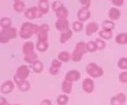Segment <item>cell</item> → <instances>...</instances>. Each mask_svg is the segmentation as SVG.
Returning <instances> with one entry per match:
<instances>
[{
	"label": "cell",
	"instance_id": "cell-37",
	"mask_svg": "<svg viewBox=\"0 0 127 105\" xmlns=\"http://www.w3.org/2000/svg\"><path fill=\"white\" fill-rule=\"evenodd\" d=\"M64 5H63V2L62 1H55L52 2V9L53 12H55L56 13L57 12H58L59 10H60L62 7H64Z\"/></svg>",
	"mask_w": 127,
	"mask_h": 105
},
{
	"label": "cell",
	"instance_id": "cell-34",
	"mask_svg": "<svg viewBox=\"0 0 127 105\" xmlns=\"http://www.w3.org/2000/svg\"><path fill=\"white\" fill-rule=\"evenodd\" d=\"M72 28L73 30L76 32H80L84 28V24H83V22H81L79 21H74V22L72 24Z\"/></svg>",
	"mask_w": 127,
	"mask_h": 105
},
{
	"label": "cell",
	"instance_id": "cell-8",
	"mask_svg": "<svg viewBox=\"0 0 127 105\" xmlns=\"http://www.w3.org/2000/svg\"><path fill=\"white\" fill-rule=\"evenodd\" d=\"M82 89L83 91L88 94H91L95 89L94 80L91 78H86L82 82Z\"/></svg>",
	"mask_w": 127,
	"mask_h": 105
},
{
	"label": "cell",
	"instance_id": "cell-32",
	"mask_svg": "<svg viewBox=\"0 0 127 105\" xmlns=\"http://www.w3.org/2000/svg\"><path fill=\"white\" fill-rule=\"evenodd\" d=\"M84 54L74 49L71 53V61L74 63H78L82 60Z\"/></svg>",
	"mask_w": 127,
	"mask_h": 105
},
{
	"label": "cell",
	"instance_id": "cell-2",
	"mask_svg": "<svg viewBox=\"0 0 127 105\" xmlns=\"http://www.w3.org/2000/svg\"><path fill=\"white\" fill-rule=\"evenodd\" d=\"M31 73V70L27 65H21L17 67L13 76V81L17 85L25 80H27Z\"/></svg>",
	"mask_w": 127,
	"mask_h": 105
},
{
	"label": "cell",
	"instance_id": "cell-25",
	"mask_svg": "<svg viewBox=\"0 0 127 105\" xmlns=\"http://www.w3.org/2000/svg\"><path fill=\"white\" fill-rule=\"evenodd\" d=\"M115 41L118 44H127V33L125 32H122L115 37Z\"/></svg>",
	"mask_w": 127,
	"mask_h": 105
},
{
	"label": "cell",
	"instance_id": "cell-17",
	"mask_svg": "<svg viewBox=\"0 0 127 105\" xmlns=\"http://www.w3.org/2000/svg\"><path fill=\"white\" fill-rule=\"evenodd\" d=\"M22 53L24 55L29 54L35 51V44L32 41H27L22 46Z\"/></svg>",
	"mask_w": 127,
	"mask_h": 105
},
{
	"label": "cell",
	"instance_id": "cell-12",
	"mask_svg": "<svg viewBox=\"0 0 127 105\" xmlns=\"http://www.w3.org/2000/svg\"><path fill=\"white\" fill-rule=\"evenodd\" d=\"M91 17V12L90 10L81 7L77 12V18L81 22H86Z\"/></svg>",
	"mask_w": 127,
	"mask_h": 105
},
{
	"label": "cell",
	"instance_id": "cell-18",
	"mask_svg": "<svg viewBox=\"0 0 127 105\" xmlns=\"http://www.w3.org/2000/svg\"><path fill=\"white\" fill-rule=\"evenodd\" d=\"M72 36H73V31L70 28L64 32H61L60 36V42L61 44H65L71 38Z\"/></svg>",
	"mask_w": 127,
	"mask_h": 105
},
{
	"label": "cell",
	"instance_id": "cell-27",
	"mask_svg": "<svg viewBox=\"0 0 127 105\" xmlns=\"http://www.w3.org/2000/svg\"><path fill=\"white\" fill-rule=\"evenodd\" d=\"M102 27L103 30H106L113 31V30L115 28V23L114 21L111 20H105L103 21L102 23Z\"/></svg>",
	"mask_w": 127,
	"mask_h": 105
},
{
	"label": "cell",
	"instance_id": "cell-44",
	"mask_svg": "<svg viewBox=\"0 0 127 105\" xmlns=\"http://www.w3.org/2000/svg\"><path fill=\"white\" fill-rule=\"evenodd\" d=\"M19 105V104L16 103V104H13V105Z\"/></svg>",
	"mask_w": 127,
	"mask_h": 105
},
{
	"label": "cell",
	"instance_id": "cell-11",
	"mask_svg": "<svg viewBox=\"0 0 127 105\" xmlns=\"http://www.w3.org/2000/svg\"><path fill=\"white\" fill-rule=\"evenodd\" d=\"M127 101V96L124 93H119L111 98L110 105H125Z\"/></svg>",
	"mask_w": 127,
	"mask_h": 105
},
{
	"label": "cell",
	"instance_id": "cell-15",
	"mask_svg": "<svg viewBox=\"0 0 127 105\" xmlns=\"http://www.w3.org/2000/svg\"><path fill=\"white\" fill-rule=\"evenodd\" d=\"M99 30V25L96 22H91L86 25L85 28V33L86 35L90 36L96 33Z\"/></svg>",
	"mask_w": 127,
	"mask_h": 105
},
{
	"label": "cell",
	"instance_id": "cell-24",
	"mask_svg": "<svg viewBox=\"0 0 127 105\" xmlns=\"http://www.w3.org/2000/svg\"><path fill=\"white\" fill-rule=\"evenodd\" d=\"M37 59H38V55H37V54L35 51L29 53V54L24 55L23 57L24 61L31 64H33Z\"/></svg>",
	"mask_w": 127,
	"mask_h": 105
},
{
	"label": "cell",
	"instance_id": "cell-28",
	"mask_svg": "<svg viewBox=\"0 0 127 105\" xmlns=\"http://www.w3.org/2000/svg\"><path fill=\"white\" fill-rule=\"evenodd\" d=\"M55 14L58 19H67L69 16V11L68 9L65 6H64L58 12H56Z\"/></svg>",
	"mask_w": 127,
	"mask_h": 105
},
{
	"label": "cell",
	"instance_id": "cell-16",
	"mask_svg": "<svg viewBox=\"0 0 127 105\" xmlns=\"http://www.w3.org/2000/svg\"><path fill=\"white\" fill-rule=\"evenodd\" d=\"M38 10L42 15L47 14L50 10V4L48 0H40L37 5Z\"/></svg>",
	"mask_w": 127,
	"mask_h": 105
},
{
	"label": "cell",
	"instance_id": "cell-14",
	"mask_svg": "<svg viewBox=\"0 0 127 105\" xmlns=\"http://www.w3.org/2000/svg\"><path fill=\"white\" fill-rule=\"evenodd\" d=\"M121 15L122 13L120 9L116 7H111L108 11V17H109V19L114 22L120 19Z\"/></svg>",
	"mask_w": 127,
	"mask_h": 105
},
{
	"label": "cell",
	"instance_id": "cell-13",
	"mask_svg": "<svg viewBox=\"0 0 127 105\" xmlns=\"http://www.w3.org/2000/svg\"><path fill=\"white\" fill-rule=\"evenodd\" d=\"M55 28L60 32L69 29V22L68 19H57L55 22Z\"/></svg>",
	"mask_w": 127,
	"mask_h": 105
},
{
	"label": "cell",
	"instance_id": "cell-6",
	"mask_svg": "<svg viewBox=\"0 0 127 105\" xmlns=\"http://www.w3.org/2000/svg\"><path fill=\"white\" fill-rule=\"evenodd\" d=\"M50 31V26L47 23H42L40 25L39 30L37 34V40L40 41H48V32Z\"/></svg>",
	"mask_w": 127,
	"mask_h": 105
},
{
	"label": "cell",
	"instance_id": "cell-20",
	"mask_svg": "<svg viewBox=\"0 0 127 105\" xmlns=\"http://www.w3.org/2000/svg\"><path fill=\"white\" fill-rule=\"evenodd\" d=\"M57 58L62 63H68L71 60V54L68 51H62L58 54Z\"/></svg>",
	"mask_w": 127,
	"mask_h": 105
},
{
	"label": "cell",
	"instance_id": "cell-40",
	"mask_svg": "<svg viewBox=\"0 0 127 105\" xmlns=\"http://www.w3.org/2000/svg\"><path fill=\"white\" fill-rule=\"evenodd\" d=\"M119 81L122 84H127V71L122 72L119 75Z\"/></svg>",
	"mask_w": 127,
	"mask_h": 105
},
{
	"label": "cell",
	"instance_id": "cell-38",
	"mask_svg": "<svg viewBox=\"0 0 127 105\" xmlns=\"http://www.w3.org/2000/svg\"><path fill=\"white\" fill-rule=\"evenodd\" d=\"M95 42L96 43L98 51H102L106 48V43L102 38H96L95 40Z\"/></svg>",
	"mask_w": 127,
	"mask_h": 105
},
{
	"label": "cell",
	"instance_id": "cell-23",
	"mask_svg": "<svg viewBox=\"0 0 127 105\" xmlns=\"http://www.w3.org/2000/svg\"><path fill=\"white\" fill-rule=\"evenodd\" d=\"M14 11H16L17 13H21L24 11L25 9V4L24 1L21 0H15L14 1L13 5H12Z\"/></svg>",
	"mask_w": 127,
	"mask_h": 105
},
{
	"label": "cell",
	"instance_id": "cell-1",
	"mask_svg": "<svg viewBox=\"0 0 127 105\" xmlns=\"http://www.w3.org/2000/svg\"><path fill=\"white\" fill-rule=\"evenodd\" d=\"M40 25L31 22H25L21 25L20 28V38L23 40H27L32 38V36L37 35L39 30Z\"/></svg>",
	"mask_w": 127,
	"mask_h": 105
},
{
	"label": "cell",
	"instance_id": "cell-3",
	"mask_svg": "<svg viewBox=\"0 0 127 105\" xmlns=\"http://www.w3.org/2000/svg\"><path fill=\"white\" fill-rule=\"evenodd\" d=\"M17 30L16 27H11L8 28L1 29L0 32V43L6 44L11 40L17 38Z\"/></svg>",
	"mask_w": 127,
	"mask_h": 105
},
{
	"label": "cell",
	"instance_id": "cell-41",
	"mask_svg": "<svg viewBox=\"0 0 127 105\" xmlns=\"http://www.w3.org/2000/svg\"><path fill=\"white\" fill-rule=\"evenodd\" d=\"M112 4L117 7H121L124 5V0H112Z\"/></svg>",
	"mask_w": 127,
	"mask_h": 105
},
{
	"label": "cell",
	"instance_id": "cell-33",
	"mask_svg": "<svg viewBox=\"0 0 127 105\" xmlns=\"http://www.w3.org/2000/svg\"><path fill=\"white\" fill-rule=\"evenodd\" d=\"M17 88L22 92H26L31 88V84L28 80H25L19 85H17Z\"/></svg>",
	"mask_w": 127,
	"mask_h": 105
},
{
	"label": "cell",
	"instance_id": "cell-9",
	"mask_svg": "<svg viewBox=\"0 0 127 105\" xmlns=\"http://www.w3.org/2000/svg\"><path fill=\"white\" fill-rule=\"evenodd\" d=\"M62 67V63L58 59H53L52 61L51 65L50 66L48 72L50 74L53 76L58 75L60 73V69Z\"/></svg>",
	"mask_w": 127,
	"mask_h": 105
},
{
	"label": "cell",
	"instance_id": "cell-10",
	"mask_svg": "<svg viewBox=\"0 0 127 105\" xmlns=\"http://www.w3.org/2000/svg\"><path fill=\"white\" fill-rule=\"evenodd\" d=\"M81 78V74L80 72L76 69H72L67 72L64 79L73 83L79 80Z\"/></svg>",
	"mask_w": 127,
	"mask_h": 105
},
{
	"label": "cell",
	"instance_id": "cell-5",
	"mask_svg": "<svg viewBox=\"0 0 127 105\" xmlns=\"http://www.w3.org/2000/svg\"><path fill=\"white\" fill-rule=\"evenodd\" d=\"M24 16L26 18L30 20L35 19H39L43 16L38 10L37 6H32L29 8L27 9L25 11Z\"/></svg>",
	"mask_w": 127,
	"mask_h": 105
},
{
	"label": "cell",
	"instance_id": "cell-7",
	"mask_svg": "<svg viewBox=\"0 0 127 105\" xmlns=\"http://www.w3.org/2000/svg\"><path fill=\"white\" fill-rule=\"evenodd\" d=\"M14 87L15 85L14 81L11 80H7L1 84L0 91L1 94L8 95L13 91V90H14Z\"/></svg>",
	"mask_w": 127,
	"mask_h": 105
},
{
	"label": "cell",
	"instance_id": "cell-21",
	"mask_svg": "<svg viewBox=\"0 0 127 105\" xmlns=\"http://www.w3.org/2000/svg\"><path fill=\"white\" fill-rule=\"evenodd\" d=\"M49 47L48 41H40L37 40L35 44V48L40 53H43L47 51Z\"/></svg>",
	"mask_w": 127,
	"mask_h": 105
},
{
	"label": "cell",
	"instance_id": "cell-35",
	"mask_svg": "<svg viewBox=\"0 0 127 105\" xmlns=\"http://www.w3.org/2000/svg\"><path fill=\"white\" fill-rule=\"evenodd\" d=\"M87 44V49H88V52L89 53H94L97 50L96 43H95V40H90L88 41L86 43Z\"/></svg>",
	"mask_w": 127,
	"mask_h": 105
},
{
	"label": "cell",
	"instance_id": "cell-31",
	"mask_svg": "<svg viewBox=\"0 0 127 105\" xmlns=\"http://www.w3.org/2000/svg\"><path fill=\"white\" fill-rule=\"evenodd\" d=\"M69 101V96L66 94H61L58 95L56 100V102L58 105H66Z\"/></svg>",
	"mask_w": 127,
	"mask_h": 105
},
{
	"label": "cell",
	"instance_id": "cell-29",
	"mask_svg": "<svg viewBox=\"0 0 127 105\" xmlns=\"http://www.w3.org/2000/svg\"><path fill=\"white\" fill-rule=\"evenodd\" d=\"M0 26L2 29L8 28L12 27V20L8 17H3L0 20Z\"/></svg>",
	"mask_w": 127,
	"mask_h": 105
},
{
	"label": "cell",
	"instance_id": "cell-26",
	"mask_svg": "<svg viewBox=\"0 0 127 105\" xmlns=\"http://www.w3.org/2000/svg\"><path fill=\"white\" fill-rule=\"evenodd\" d=\"M98 35L100 37V38L104 40H111L113 37V31L102 29L99 31Z\"/></svg>",
	"mask_w": 127,
	"mask_h": 105
},
{
	"label": "cell",
	"instance_id": "cell-30",
	"mask_svg": "<svg viewBox=\"0 0 127 105\" xmlns=\"http://www.w3.org/2000/svg\"><path fill=\"white\" fill-rule=\"evenodd\" d=\"M74 49L78 51L80 53H83V54H86L88 53V49H87V44L84 42H79L76 44Z\"/></svg>",
	"mask_w": 127,
	"mask_h": 105
},
{
	"label": "cell",
	"instance_id": "cell-22",
	"mask_svg": "<svg viewBox=\"0 0 127 105\" xmlns=\"http://www.w3.org/2000/svg\"><path fill=\"white\" fill-rule=\"evenodd\" d=\"M32 68L33 71L35 74H40L44 69V64L42 61L37 59L32 64Z\"/></svg>",
	"mask_w": 127,
	"mask_h": 105
},
{
	"label": "cell",
	"instance_id": "cell-19",
	"mask_svg": "<svg viewBox=\"0 0 127 105\" xmlns=\"http://www.w3.org/2000/svg\"><path fill=\"white\" fill-rule=\"evenodd\" d=\"M73 83L70 82L68 80H64L62 81V92L66 95H69L71 93L73 90Z\"/></svg>",
	"mask_w": 127,
	"mask_h": 105
},
{
	"label": "cell",
	"instance_id": "cell-36",
	"mask_svg": "<svg viewBox=\"0 0 127 105\" xmlns=\"http://www.w3.org/2000/svg\"><path fill=\"white\" fill-rule=\"evenodd\" d=\"M117 66L122 70H127V58H120L117 62Z\"/></svg>",
	"mask_w": 127,
	"mask_h": 105
},
{
	"label": "cell",
	"instance_id": "cell-43",
	"mask_svg": "<svg viewBox=\"0 0 127 105\" xmlns=\"http://www.w3.org/2000/svg\"><path fill=\"white\" fill-rule=\"evenodd\" d=\"M40 105H52V103L49 99H44L41 101Z\"/></svg>",
	"mask_w": 127,
	"mask_h": 105
},
{
	"label": "cell",
	"instance_id": "cell-4",
	"mask_svg": "<svg viewBox=\"0 0 127 105\" xmlns=\"http://www.w3.org/2000/svg\"><path fill=\"white\" fill-rule=\"evenodd\" d=\"M86 72L88 75L94 79L101 77L104 74L103 68L94 63H91L87 64L86 66Z\"/></svg>",
	"mask_w": 127,
	"mask_h": 105
},
{
	"label": "cell",
	"instance_id": "cell-39",
	"mask_svg": "<svg viewBox=\"0 0 127 105\" xmlns=\"http://www.w3.org/2000/svg\"><path fill=\"white\" fill-rule=\"evenodd\" d=\"M79 2L82 8L88 9H89L92 4V1L91 0H81L79 1Z\"/></svg>",
	"mask_w": 127,
	"mask_h": 105
},
{
	"label": "cell",
	"instance_id": "cell-42",
	"mask_svg": "<svg viewBox=\"0 0 127 105\" xmlns=\"http://www.w3.org/2000/svg\"><path fill=\"white\" fill-rule=\"evenodd\" d=\"M0 105H12L11 104L9 103L8 101L6 98L3 96L0 97Z\"/></svg>",
	"mask_w": 127,
	"mask_h": 105
}]
</instances>
